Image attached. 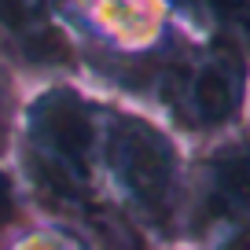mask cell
<instances>
[{
  "label": "cell",
  "mask_w": 250,
  "mask_h": 250,
  "mask_svg": "<svg viewBox=\"0 0 250 250\" xmlns=\"http://www.w3.org/2000/svg\"><path fill=\"white\" fill-rule=\"evenodd\" d=\"M125 78L151 85L173 122L199 136H228L250 110V55L239 41L191 30L162 55L125 66Z\"/></svg>",
  "instance_id": "6da1fadb"
},
{
  "label": "cell",
  "mask_w": 250,
  "mask_h": 250,
  "mask_svg": "<svg viewBox=\"0 0 250 250\" xmlns=\"http://www.w3.org/2000/svg\"><path fill=\"white\" fill-rule=\"evenodd\" d=\"M30 136L41 188L55 199L85 195L88 155L100 144V114L74 88H52L30 110Z\"/></svg>",
  "instance_id": "7a4b0ae2"
},
{
  "label": "cell",
  "mask_w": 250,
  "mask_h": 250,
  "mask_svg": "<svg viewBox=\"0 0 250 250\" xmlns=\"http://www.w3.org/2000/svg\"><path fill=\"white\" fill-rule=\"evenodd\" d=\"M107 155L144 217L169 225L184 199V169L169 136L133 114L107 118Z\"/></svg>",
  "instance_id": "3957f363"
},
{
  "label": "cell",
  "mask_w": 250,
  "mask_h": 250,
  "mask_svg": "<svg viewBox=\"0 0 250 250\" xmlns=\"http://www.w3.org/2000/svg\"><path fill=\"white\" fill-rule=\"evenodd\" d=\"M199 228H250V133H228L203 158L195 191Z\"/></svg>",
  "instance_id": "277c9868"
},
{
  "label": "cell",
  "mask_w": 250,
  "mask_h": 250,
  "mask_svg": "<svg viewBox=\"0 0 250 250\" xmlns=\"http://www.w3.org/2000/svg\"><path fill=\"white\" fill-rule=\"evenodd\" d=\"M0 37L37 66H66L78 59V48L55 22L48 0H0Z\"/></svg>",
  "instance_id": "5b68a950"
},
{
  "label": "cell",
  "mask_w": 250,
  "mask_h": 250,
  "mask_svg": "<svg viewBox=\"0 0 250 250\" xmlns=\"http://www.w3.org/2000/svg\"><path fill=\"white\" fill-rule=\"evenodd\" d=\"M213 250H250V228H221Z\"/></svg>",
  "instance_id": "8992f818"
},
{
  "label": "cell",
  "mask_w": 250,
  "mask_h": 250,
  "mask_svg": "<svg viewBox=\"0 0 250 250\" xmlns=\"http://www.w3.org/2000/svg\"><path fill=\"white\" fill-rule=\"evenodd\" d=\"M15 217V191H11V180L0 173V225H8Z\"/></svg>",
  "instance_id": "52a82bcc"
},
{
  "label": "cell",
  "mask_w": 250,
  "mask_h": 250,
  "mask_svg": "<svg viewBox=\"0 0 250 250\" xmlns=\"http://www.w3.org/2000/svg\"><path fill=\"white\" fill-rule=\"evenodd\" d=\"M0 136H4V114H0Z\"/></svg>",
  "instance_id": "ba28073f"
}]
</instances>
